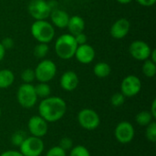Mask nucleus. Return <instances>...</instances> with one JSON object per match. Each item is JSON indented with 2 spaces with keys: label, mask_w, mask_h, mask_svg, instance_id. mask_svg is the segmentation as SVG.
<instances>
[{
  "label": "nucleus",
  "mask_w": 156,
  "mask_h": 156,
  "mask_svg": "<svg viewBox=\"0 0 156 156\" xmlns=\"http://www.w3.org/2000/svg\"><path fill=\"white\" fill-rule=\"evenodd\" d=\"M15 80V75L12 70L5 69L0 70V89L9 88Z\"/></svg>",
  "instance_id": "a211bd4d"
},
{
  "label": "nucleus",
  "mask_w": 156,
  "mask_h": 156,
  "mask_svg": "<svg viewBox=\"0 0 156 156\" xmlns=\"http://www.w3.org/2000/svg\"><path fill=\"white\" fill-rule=\"evenodd\" d=\"M0 156H24L20 152H17V151H5L4 153H2Z\"/></svg>",
  "instance_id": "72a5a7b5"
},
{
  "label": "nucleus",
  "mask_w": 156,
  "mask_h": 156,
  "mask_svg": "<svg viewBox=\"0 0 156 156\" xmlns=\"http://www.w3.org/2000/svg\"><path fill=\"white\" fill-rule=\"evenodd\" d=\"M136 2L143 6L149 7V6H153L155 4L156 0H136Z\"/></svg>",
  "instance_id": "473e14b6"
},
{
  "label": "nucleus",
  "mask_w": 156,
  "mask_h": 156,
  "mask_svg": "<svg viewBox=\"0 0 156 156\" xmlns=\"http://www.w3.org/2000/svg\"><path fill=\"white\" fill-rule=\"evenodd\" d=\"M152 48L151 47L143 40H135L132 42L129 47V52L131 56L139 61H144L149 58Z\"/></svg>",
  "instance_id": "9b49d317"
},
{
  "label": "nucleus",
  "mask_w": 156,
  "mask_h": 156,
  "mask_svg": "<svg viewBox=\"0 0 156 156\" xmlns=\"http://www.w3.org/2000/svg\"><path fill=\"white\" fill-rule=\"evenodd\" d=\"M135 120H136V122L139 125H141V126H147L148 124H150L154 120V118L153 117V115L151 114L150 112L143 111V112H140L136 115Z\"/></svg>",
  "instance_id": "aec40b11"
},
{
  "label": "nucleus",
  "mask_w": 156,
  "mask_h": 156,
  "mask_svg": "<svg viewBox=\"0 0 156 156\" xmlns=\"http://www.w3.org/2000/svg\"><path fill=\"white\" fill-rule=\"evenodd\" d=\"M35 90L37 98H42V99L49 97L51 93L50 86L46 82H39L37 86H35Z\"/></svg>",
  "instance_id": "412c9836"
},
{
  "label": "nucleus",
  "mask_w": 156,
  "mask_h": 156,
  "mask_svg": "<svg viewBox=\"0 0 156 156\" xmlns=\"http://www.w3.org/2000/svg\"><path fill=\"white\" fill-rule=\"evenodd\" d=\"M49 17L51 19V24L58 28H65L68 26L69 16V14L58 8H55L51 10V13L49 15Z\"/></svg>",
  "instance_id": "dca6fc26"
},
{
  "label": "nucleus",
  "mask_w": 156,
  "mask_h": 156,
  "mask_svg": "<svg viewBox=\"0 0 156 156\" xmlns=\"http://www.w3.org/2000/svg\"><path fill=\"white\" fill-rule=\"evenodd\" d=\"M49 51L48 45L46 43H38L34 48L33 53L37 58H44Z\"/></svg>",
  "instance_id": "5701e85b"
},
{
  "label": "nucleus",
  "mask_w": 156,
  "mask_h": 156,
  "mask_svg": "<svg viewBox=\"0 0 156 156\" xmlns=\"http://www.w3.org/2000/svg\"><path fill=\"white\" fill-rule=\"evenodd\" d=\"M130 28L131 24L129 20L127 18H120L112 24L110 29V33L113 38L122 39L128 35Z\"/></svg>",
  "instance_id": "ddd939ff"
},
{
  "label": "nucleus",
  "mask_w": 156,
  "mask_h": 156,
  "mask_svg": "<svg viewBox=\"0 0 156 156\" xmlns=\"http://www.w3.org/2000/svg\"><path fill=\"white\" fill-rule=\"evenodd\" d=\"M142 90L141 80L134 75L125 77L121 84V92L127 98L136 96Z\"/></svg>",
  "instance_id": "1a4fd4ad"
},
{
  "label": "nucleus",
  "mask_w": 156,
  "mask_h": 156,
  "mask_svg": "<svg viewBox=\"0 0 156 156\" xmlns=\"http://www.w3.org/2000/svg\"><path fill=\"white\" fill-rule=\"evenodd\" d=\"M134 128L129 122H121L118 123L114 132L116 140L122 144L131 143L134 138Z\"/></svg>",
  "instance_id": "9d476101"
},
{
  "label": "nucleus",
  "mask_w": 156,
  "mask_h": 156,
  "mask_svg": "<svg viewBox=\"0 0 156 156\" xmlns=\"http://www.w3.org/2000/svg\"><path fill=\"white\" fill-rule=\"evenodd\" d=\"M67 112L66 101L60 97H48L41 101L38 106L39 116L47 122L59 121Z\"/></svg>",
  "instance_id": "f257e3e1"
},
{
  "label": "nucleus",
  "mask_w": 156,
  "mask_h": 156,
  "mask_svg": "<svg viewBox=\"0 0 156 156\" xmlns=\"http://www.w3.org/2000/svg\"><path fill=\"white\" fill-rule=\"evenodd\" d=\"M21 80L24 83H32L36 80L35 71L32 69H26L21 72Z\"/></svg>",
  "instance_id": "a878e982"
},
{
  "label": "nucleus",
  "mask_w": 156,
  "mask_h": 156,
  "mask_svg": "<svg viewBox=\"0 0 156 156\" xmlns=\"http://www.w3.org/2000/svg\"><path fill=\"white\" fill-rule=\"evenodd\" d=\"M26 138H27L26 133L23 131H17V132L13 133V135L11 137V141H12V144L15 146H18L19 147Z\"/></svg>",
  "instance_id": "bb28decb"
},
{
  "label": "nucleus",
  "mask_w": 156,
  "mask_h": 156,
  "mask_svg": "<svg viewBox=\"0 0 156 156\" xmlns=\"http://www.w3.org/2000/svg\"><path fill=\"white\" fill-rule=\"evenodd\" d=\"M60 87L66 91H72L77 89L79 85V77L75 71H65L59 80Z\"/></svg>",
  "instance_id": "2eb2a0df"
},
{
  "label": "nucleus",
  "mask_w": 156,
  "mask_h": 156,
  "mask_svg": "<svg viewBox=\"0 0 156 156\" xmlns=\"http://www.w3.org/2000/svg\"><path fill=\"white\" fill-rule=\"evenodd\" d=\"M78 122L83 129L93 131L99 127L101 119L95 111L91 109H83L78 113Z\"/></svg>",
  "instance_id": "6e6552de"
},
{
  "label": "nucleus",
  "mask_w": 156,
  "mask_h": 156,
  "mask_svg": "<svg viewBox=\"0 0 156 156\" xmlns=\"http://www.w3.org/2000/svg\"><path fill=\"white\" fill-rule=\"evenodd\" d=\"M143 73L147 78H153L156 74V63L153 62L151 59L144 60V63L143 65Z\"/></svg>",
  "instance_id": "4be33fe9"
},
{
  "label": "nucleus",
  "mask_w": 156,
  "mask_h": 156,
  "mask_svg": "<svg viewBox=\"0 0 156 156\" xmlns=\"http://www.w3.org/2000/svg\"><path fill=\"white\" fill-rule=\"evenodd\" d=\"M133 0H117V2L118 3H120V4H122V5H126V4H129V3H131Z\"/></svg>",
  "instance_id": "4c0bfd02"
},
{
  "label": "nucleus",
  "mask_w": 156,
  "mask_h": 156,
  "mask_svg": "<svg viewBox=\"0 0 156 156\" xmlns=\"http://www.w3.org/2000/svg\"><path fill=\"white\" fill-rule=\"evenodd\" d=\"M149 59H151L153 62L156 63V49H152L150 57H149Z\"/></svg>",
  "instance_id": "e433bc0d"
},
{
  "label": "nucleus",
  "mask_w": 156,
  "mask_h": 156,
  "mask_svg": "<svg viewBox=\"0 0 156 156\" xmlns=\"http://www.w3.org/2000/svg\"><path fill=\"white\" fill-rule=\"evenodd\" d=\"M36 80L39 82H49L57 74V66L50 59L41 60L34 69Z\"/></svg>",
  "instance_id": "39448f33"
},
{
  "label": "nucleus",
  "mask_w": 156,
  "mask_h": 156,
  "mask_svg": "<svg viewBox=\"0 0 156 156\" xmlns=\"http://www.w3.org/2000/svg\"><path fill=\"white\" fill-rule=\"evenodd\" d=\"M59 147H61L64 151H69L70 150L72 147H73V142L70 138L69 137H64L62 138L60 141H59V144H58Z\"/></svg>",
  "instance_id": "c756f323"
},
{
  "label": "nucleus",
  "mask_w": 156,
  "mask_h": 156,
  "mask_svg": "<svg viewBox=\"0 0 156 156\" xmlns=\"http://www.w3.org/2000/svg\"><path fill=\"white\" fill-rule=\"evenodd\" d=\"M78 44L74 36L71 34H62L55 42V52L57 56L64 60L70 59L74 57Z\"/></svg>",
  "instance_id": "f03ea898"
},
{
  "label": "nucleus",
  "mask_w": 156,
  "mask_h": 156,
  "mask_svg": "<svg viewBox=\"0 0 156 156\" xmlns=\"http://www.w3.org/2000/svg\"><path fill=\"white\" fill-rule=\"evenodd\" d=\"M27 128L32 136L42 138L45 136L48 130V122L39 115L32 116L27 123Z\"/></svg>",
  "instance_id": "f8f14e48"
},
{
  "label": "nucleus",
  "mask_w": 156,
  "mask_h": 156,
  "mask_svg": "<svg viewBox=\"0 0 156 156\" xmlns=\"http://www.w3.org/2000/svg\"><path fill=\"white\" fill-rule=\"evenodd\" d=\"M74 57L81 64H90L95 58V50L89 44L79 45Z\"/></svg>",
  "instance_id": "4468645a"
},
{
  "label": "nucleus",
  "mask_w": 156,
  "mask_h": 156,
  "mask_svg": "<svg viewBox=\"0 0 156 156\" xmlns=\"http://www.w3.org/2000/svg\"><path fill=\"white\" fill-rule=\"evenodd\" d=\"M5 55V48L2 46V44L0 42V62L4 59Z\"/></svg>",
  "instance_id": "c9c22d12"
},
{
  "label": "nucleus",
  "mask_w": 156,
  "mask_h": 156,
  "mask_svg": "<svg viewBox=\"0 0 156 156\" xmlns=\"http://www.w3.org/2000/svg\"><path fill=\"white\" fill-rule=\"evenodd\" d=\"M1 44H2V46L5 48V49L6 50V49H11L13 47H14V40H13V38H11V37H5L2 41H1Z\"/></svg>",
  "instance_id": "7c9ffc66"
},
{
  "label": "nucleus",
  "mask_w": 156,
  "mask_h": 156,
  "mask_svg": "<svg viewBox=\"0 0 156 156\" xmlns=\"http://www.w3.org/2000/svg\"><path fill=\"white\" fill-rule=\"evenodd\" d=\"M0 116H1V108H0Z\"/></svg>",
  "instance_id": "58836bf2"
},
{
  "label": "nucleus",
  "mask_w": 156,
  "mask_h": 156,
  "mask_svg": "<svg viewBox=\"0 0 156 156\" xmlns=\"http://www.w3.org/2000/svg\"><path fill=\"white\" fill-rule=\"evenodd\" d=\"M19 149L24 156H40L44 151V143L41 138L31 135L24 140Z\"/></svg>",
  "instance_id": "423d86ee"
},
{
  "label": "nucleus",
  "mask_w": 156,
  "mask_h": 156,
  "mask_svg": "<svg viewBox=\"0 0 156 156\" xmlns=\"http://www.w3.org/2000/svg\"><path fill=\"white\" fill-rule=\"evenodd\" d=\"M67 27L69 31V34H71L72 36H76L83 32L85 28V21L80 16H69Z\"/></svg>",
  "instance_id": "f3484780"
},
{
  "label": "nucleus",
  "mask_w": 156,
  "mask_h": 156,
  "mask_svg": "<svg viewBox=\"0 0 156 156\" xmlns=\"http://www.w3.org/2000/svg\"><path fill=\"white\" fill-rule=\"evenodd\" d=\"M112 72L111 66L106 62H98L93 67V73L96 77L103 79L107 78Z\"/></svg>",
  "instance_id": "6ab92c4d"
},
{
  "label": "nucleus",
  "mask_w": 156,
  "mask_h": 156,
  "mask_svg": "<svg viewBox=\"0 0 156 156\" xmlns=\"http://www.w3.org/2000/svg\"><path fill=\"white\" fill-rule=\"evenodd\" d=\"M31 34L38 43L48 44L55 37L54 26L47 20H36L31 25Z\"/></svg>",
  "instance_id": "7ed1b4c3"
},
{
  "label": "nucleus",
  "mask_w": 156,
  "mask_h": 156,
  "mask_svg": "<svg viewBox=\"0 0 156 156\" xmlns=\"http://www.w3.org/2000/svg\"><path fill=\"white\" fill-rule=\"evenodd\" d=\"M151 114L153 115V117L155 119L156 118V100L154 99L152 102V106H151V111H150Z\"/></svg>",
  "instance_id": "f704fd0d"
},
{
  "label": "nucleus",
  "mask_w": 156,
  "mask_h": 156,
  "mask_svg": "<svg viewBox=\"0 0 156 156\" xmlns=\"http://www.w3.org/2000/svg\"><path fill=\"white\" fill-rule=\"evenodd\" d=\"M125 96L122 92H116L114 93L111 98V103L114 107H120L122 106L125 101Z\"/></svg>",
  "instance_id": "cd10ccee"
},
{
  "label": "nucleus",
  "mask_w": 156,
  "mask_h": 156,
  "mask_svg": "<svg viewBox=\"0 0 156 156\" xmlns=\"http://www.w3.org/2000/svg\"><path fill=\"white\" fill-rule=\"evenodd\" d=\"M16 99L18 103L25 109L34 107L37 101L35 86L31 83H23L20 85L16 92Z\"/></svg>",
  "instance_id": "20e7f679"
},
{
  "label": "nucleus",
  "mask_w": 156,
  "mask_h": 156,
  "mask_svg": "<svg viewBox=\"0 0 156 156\" xmlns=\"http://www.w3.org/2000/svg\"><path fill=\"white\" fill-rule=\"evenodd\" d=\"M27 10L35 20H46L49 17L52 9L46 0H31L28 4Z\"/></svg>",
  "instance_id": "0eeeda50"
},
{
  "label": "nucleus",
  "mask_w": 156,
  "mask_h": 156,
  "mask_svg": "<svg viewBox=\"0 0 156 156\" xmlns=\"http://www.w3.org/2000/svg\"><path fill=\"white\" fill-rule=\"evenodd\" d=\"M74 37H75V40H76L78 46L79 45H83V44H86L87 43V36L83 32L82 33H80V34H78L76 36H74Z\"/></svg>",
  "instance_id": "2f4dec72"
},
{
  "label": "nucleus",
  "mask_w": 156,
  "mask_h": 156,
  "mask_svg": "<svg viewBox=\"0 0 156 156\" xmlns=\"http://www.w3.org/2000/svg\"><path fill=\"white\" fill-rule=\"evenodd\" d=\"M46 156H67L66 151H64L61 147L58 145L51 147L48 152Z\"/></svg>",
  "instance_id": "c85d7f7f"
},
{
  "label": "nucleus",
  "mask_w": 156,
  "mask_h": 156,
  "mask_svg": "<svg viewBox=\"0 0 156 156\" xmlns=\"http://www.w3.org/2000/svg\"><path fill=\"white\" fill-rule=\"evenodd\" d=\"M145 136L148 141L151 143L156 142V123L154 121H153L150 124L146 126L145 130Z\"/></svg>",
  "instance_id": "b1692460"
},
{
  "label": "nucleus",
  "mask_w": 156,
  "mask_h": 156,
  "mask_svg": "<svg viewBox=\"0 0 156 156\" xmlns=\"http://www.w3.org/2000/svg\"><path fill=\"white\" fill-rule=\"evenodd\" d=\"M69 151V156H90V151L83 145H77Z\"/></svg>",
  "instance_id": "393cba45"
}]
</instances>
